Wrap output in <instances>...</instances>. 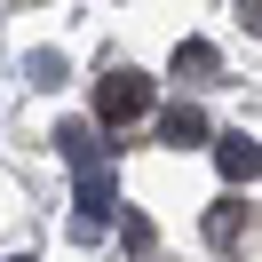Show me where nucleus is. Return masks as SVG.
<instances>
[{
  "label": "nucleus",
  "instance_id": "nucleus-1",
  "mask_svg": "<svg viewBox=\"0 0 262 262\" xmlns=\"http://www.w3.org/2000/svg\"><path fill=\"white\" fill-rule=\"evenodd\" d=\"M96 112L112 119V127H127V119H143V112H151V80H143V72H112V80L96 88Z\"/></svg>",
  "mask_w": 262,
  "mask_h": 262
},
{
  "label": "nucleus",
  "instance_id": "nucleus-2",
  "mask_svg": "<svg viewBox=\"0 0 262 262\" xmlns=\"http://www.w3.org/2000/svg\"><path fill=\"white\" fill-rule=\"evenodd\" d=\"M159 135L167 143H207V112L199 103H175V112H159Z\"/></svg>",
  "mask_w": 262,
  "mask_h": 262
},
{
  "label": "nucleus",
  "instance_id": "nucleus-3",
  "mask_svg": "<svg viewBox=\"0 0 262 262\" xmlns=\"http://www.w3.org/2000/svg\"><path fill=\"white\" fill-rule=\"evenodd\" d=\"M214 159H223L230 183H246V175H254V135H223V143H214Z\"/></svg>",
  "mask_w": 262,
  "mask_h": 262
}]
</instances>
